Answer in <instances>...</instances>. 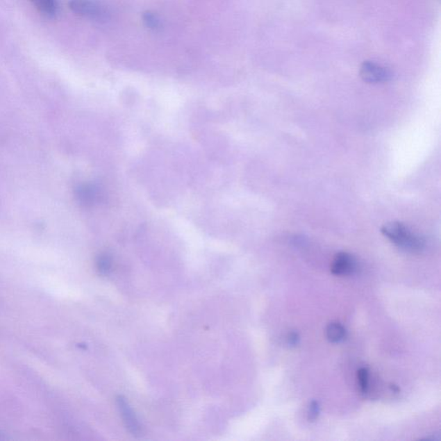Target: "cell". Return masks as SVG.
<instances>
[{"label":"cell","instance_id":"6da1fadb","mask_svg":"<svg viewBox=\"0 0 441 441\" xmlns=\"http://www.w3.org/2000/svg\"><path fill=\"white\" fill-rule=\"evenodd\" d=\"M381 232L387 239L401 249L418 253L424 249V240L400 222H388L383 226Z\"/></svg>","mask_w":441,"mask_h":441},{"label":"cell","instance_id":"7a4b0ae2","mask_svg":"<svg viewBox=\"0 0 441 441\" xmlns=\"http://www.w3.org/2000/svg\"><path fill=\"white\" fill-rule=\"evenodd\" d=\"M69 8L75 14L94 20H106L108 13L105 7L91 0H70Z\"/></svg>","mask_w":441,"mask_h":441},{"label":"cell","instance_id":"3957f363","mask_svg":"<svg viewBox=\"0 0 441 441\" xmlns=\"http://www.w3.org/2000/svg\"><path fill=\"white\" fill-rule=\"evenodd\" d=\"M360 75L368 83H381L392 78V73L387 68L371 62L365 63L362 65Z\"/></svg>","mask_w":441,"mask_h":441},{"label":"cell","instance_id":"277c9868","mask_svg":"<svg viewBox=\"0 0 441 441\" xmlns=\"http://www.w3.org/2000/svg\"><path fill=\"white\" fill-rule=\"evenodd\" d=\"M357 268V261L349 253H337L331 265V272L335 276L352 275Z\"/></svg>","mask_w":441,"mask_h":441},{"label":"cell","instance_id":"5b68a950","mask_svg":"<svg viewBox=\"0 0 441 441\" xmlns=\"http://www.w3.org/2000/svg\"><path fill=\"white\" fill-rule=\"evenodd\" d=\"M117 403L118 410L120 411L122 418L124 419L125 426L133 435H138L141 433V426H140L138 419H136L135 415L130 404L124 397L119 396L117 398Z\"/></svg>","mask_w":441,"mask_h":441},{"label":"cell","instance_id":"8992f818","mask_svg":"<svg viewBox=\"0 0 441 441\" xmlns=\"http://www.w3.org/2000/svg\"><path fill=\"white\" fill-rule=\"evenodd\" d=\"M75 196L81 206L92 207L99 199V189L92 184L80 185L75 189Z\"/></svg>","mask_w":441,"mask_h":441},{"label":"cell","instance_id":"52a82bcc","mask_svg":"<svg viewBox=\"0 0 441 441\" xmlns=\"http://www.w3.org/2000/svg\"><path fill=\"white\" fill-rule=\"evenodd\" d=\"M37 9L46 17H53L58 13L57 0H31Z\"/></svg>","mask_w":441,"mask_h":441},{"label":"cell","instance_id":"ba28073f","mask_svg":"<svg viewBox=\"0 0 441 441\" xmlns=\"http://www.w3.org/2000/svg\"><path fill=\"white\" fill-rule=\"evenodd\" d=\"M327 338L332 343H340L345 340L347 336L346 328L339 322H331L326 329Z\"/></svg>","mask_w":441,"mask_h":441},{"label":"cell","instance_id":"9c48e42d","mask_svg":"<svg viewBox=\"0 0 441 441\" xmlns=\"http://www.w3.org/2000/svg\"><path fill=\"white\" fill-rule=\"evenodd\" d=\"M96 265L100 274L107 275L110 272L113 260L108 253H101L97 258Z\"/></svg>","mask_w":441,"mask_h":441},{"label":"cell","instance_id":"30bf717a","mask_svg":"<svg viewBox=\"0 0 441 441\" xmlns=\"http://www.w3.org/2000/svg\"><path fill=\"white\" fill-rule=\"evenodd\" d=\"M143 23L146 25L147 28H150L152 31H159L163 26L160 17L156 15V13L152 12H146L142 16Z\"/></svg>","mask_w":441,"mask_h":441},{"label":"cell","instance_id":"8fae6325","mask_svg":"<svg viewBox=\"0 0 441 441\" xmlns=\"http://www.w3.org/2000/svg\"><path fill=\"white\" fill-rule=\"evenodd\" d=\"M358 387L363 394L367 393L369 387V370L367 367L358 369L357 372Z\"/></svg>","mask_w":441,"mask_h":441},{"label":"cell","instance_id":"7c38bea8","mask_svg":"<svg viewBox=\"0 0 441 441\" xmlns=\"http://www.w3.org/2000/svg\"><path fill=\"white\" fill-rule=\"evenodd\" d=\"M320 414V405L317 401H312L308 410V419L310 422H315Z\"/></svg>","mask_w":441,"mask_h":441},{"label":"cell","instance_id":"4fadbf2b","mask_svg":"<svg viewBox=\"0 0 441 441\" xmlns=\"http://www.w3.org/2000/svg\"><path fill=\"white\" fill-rule=\"evenodd\" d=\"M299 333L292 332L289 333L288 337H287V343H288L290 347H296L297 344L299 343Z\"/></svg>","mask_w":441,"mask_h":441}]
</instances>
